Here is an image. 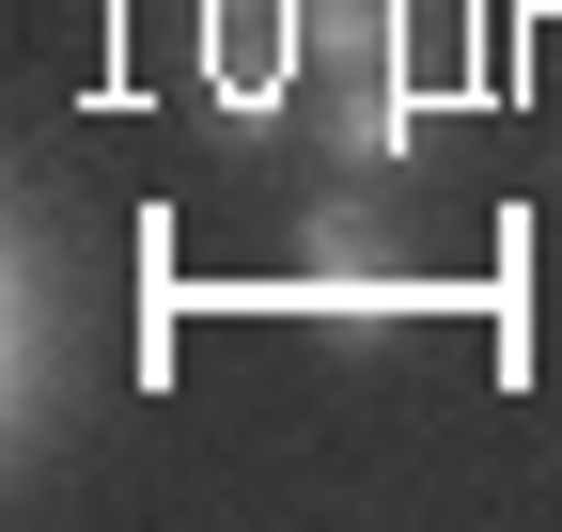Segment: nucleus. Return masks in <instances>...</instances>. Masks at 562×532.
<instances>
[{
    "mask_svg": "<svg viewBox=\"0 0 562 532\" xmlns=\"http://www.w3.org/2000/svg\"><path fill=\"white\" fill-rule=\"evenodd\" d=\"M313 47H328V79H360V63H406V0H313Z\"/></svg>",
    "mask_w": 562,
    "mask_h": 532,
    "instance_id": "20e7f679",
    "label": "nucleus"
},
{
    "mask_svg": "<svg viewBox=\"0 0 562 532\" xmlns=\"http://www.w3.org/2000/svg\"><path fill=\"white\" fill-rule=\"evenodd\" d=\"M406 298H422V282H406V235H391V204H375L360 173H344V188H313L297 266H281V313H313V329H344V345H375Z\"/></svg>",
    "mask_w": 562,
    "mask_h": 532,
    "instance_id": "f257e3e1",
    "label": "nucleus"
},
{
    "mask_svg": "<svg viewBox=\"0 0 562 532\" xmlns=\"http://www.w3.org/2000/svg\"><path fill=\"white\" fill-rule=\"evenodd\" d=\"M63 251H47V220L16 204V235H0V439L16 454H47L63 439Z\"/></svg>",
    "mask_w": 562,
    "mask_h": 532,
    "instance_id": "7ed1b4c3",
    "label": "nucleus"
},
{
    "mask_svg": "<svg viewBox=\"0 0 562 532\" xmlns=\"http://www.w3.org/2000/svg\"><path fill=\"white\" fill-rule=\"evenodd\" d=\"M297 95H328L313 0H220L203 16V110H220V142H266Z\"/></svg>",
    "mask_w": 562,
    "mask_h": 532,
    "instance_id": "f03ea898",
    "label": "nucleus"
}]
</instances>
